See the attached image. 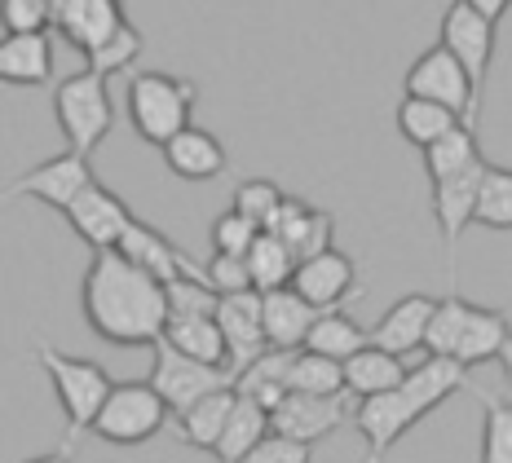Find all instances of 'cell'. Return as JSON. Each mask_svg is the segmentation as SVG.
<instances>
[{"mask_svg": "<svg viewBox=\"0 0 512 463\" xmlns=\"http://www.w3.org/2000/svg\"><path fill=\"white\" fill-rule=\"evenodd\" d=\"M168 309H173V318H217L221 296L204 278H177V283H168Z\"/></svg>", "mask_w": 512, "mask_h": 463, "instance_id": "cell-39", "label": "cell"}, {"mask_svg": "<svg viewBox=\"0 0 512 463\" xmlns=\"http://www.w3.org/2000/svg\"><path fill=\"white\" fill-rule=\"evenodd\" d=\"M248 269H252V283L261 296L270 292H283V287H292L296 269H301V261L292 256V247H287L283 239H274V234H261L248 256Z\"/></svg>", "mask_w": 512, "mask_h": 463, "instance_id": "cell-31", "label": "cell"}, {"mask_svg": "<svg viewBox=\"0 0 512 463\" xmlns=\"http://www.w3.org/2000/svg\"><path fill=\"white\" fill-rule=\"evenodd\" d=\"M71 455H76V446H71V441H62V450H49V455L27 459V463H71Z\"/></svg>", "mask_w": 512, "mask_h": 463, "instance_id": "cell-44", "label": "cell"}, {"mask_svg": "<svg viewBox=\"0 0 512 463\" xmlns=\"http://www.w3.org/2000/svg\"><path fill=\"white\" fill-rule=\"evenodd\" d=\"M265 234H274V239H283L292 247L296 261H314V256L332 252V239H336V217L323 208H309L305 199H287L279 208V217L265 225Z\"/></svg>", "mask_w": 512, "mask_h": 463, "instance_id": "cell-17", "label": "cell"}, {"mask_svg": "<svg viewBox=\"0 0 512 463\" xmlns=\"http://www.w3.org/2000/svg\"><path fill=\"white\" fill-rule=\"evenodd\" d=\"M482 402V411H486V424H482V459L477 463H512V406L508 402H499L495 393H486V389H468Z\"/></svg>", "mask_w": 512, "mask_h": 463, "instance_id": "cell-35", "label": "cell"}, {"mask_svg": "<svg viewBox=\"0 0 512 463\" xmlns=\"http://www.w3.org/2000/svg\"><path fill=\"white\" fill-rule=\"evenodd\" d=\"M53 115H58V128L67 137V150L89 159L93 150L102 146V137L111 133V98H106V80L98 71H76L53 89Z\"/></svg>", "mask_w": 512, "mask_h": 463, "instance_id": "cell-4", "label": "cell"}, {"mask_svg": "<svg viewBox=\"0 0 512 463\" xmlns=\"http://www.w3.org/2000/svg\"><path fill=\"white\" fill-rule=\"evenodd\" d=\"M292 292H301L309 305L327 314V309H340V300L362 296V287L354 283V261L332 247V252L314 256V261H305L301 269H296Z\"/></svg>", "mask_w": 512, "mask_h": 463, "instance_id": "cell-19", "label": "cell"}, {"mask_svg": "<svg viewBox=\"0 0 512 463\" xmlns=\"http://www.w3.org/2000/svg\"><path fill=\"white\" fill-rule=\"evenodd\" d=\"M499 366H504V375H508V384H512V340L504 344V353H499Z\"/></svg>", "mask_w": 512, "mask_h": 463, "instance_id": "cell-46", "label": "cell"}, {"mask_svg": "<svg viewBox=\"0 0 512 463\" xmlns=\"http://www.w3.org/2000/svg\"><path fill=\"white\" fill-rule=\"evenodd\" d=\"M84 322L115 349H155L168 331V287L120 252H93L84 269Z\"/></svg>", "mask_w": 512, "mask_h": 463, "instance_id": "cell-1", "label": "cell"}, {"mask_svg": "<svg viewBox=\"0 0 512 463\" xmlns=\"http://www.w3.org/2000/svg\"><path fill=\"white\" fill-rule=\"evenodd\" d=\"M36 362L45 366L53 393H58V406H62V415H67V433H71L67 441L76 446V437L84 433V428L93 433V424H98V415H102L106 397H111V389H115V380L102 371L98 362L53 349L49 340H36Z\"/></svg>", "mask_w": 512, "mask_h": 463, "instance_id": "cell-3", "label": "cell"}, {"mask_svg": "<svg viewBox=\"0 0 512 463\" xmlns=\"http://www.w3.org/2000/svg\"><path fill=\"white\" fill-rule=\"evenodd\" d=\"M477 9H482L490 23H499V18L508 14V0H477Z\"/></svg>", "mask_w": 512, "mask_h": 463, "instance_id": "cell-45", "label": "cell"}, {"mask_svg": "<svg viewBox=\"0 0 512 463\" xmlns=\"http://www.w3.org/2000/svg\"><path fill=\"white\" fill-rule=\"evenodd\" d=\"M468 314H473V305H468L464 296L451 292L446 300H437L424 353H429V358H455V353H460V340H464V327H468Z\"/></svg>", "mask_w": 512, "mask_h": 463, "instance_id": "cell-34", "label": "cell"}, {"mask_svg": "<svg viewBox=\"0 0 512 463\" xmlns=\"http://www.w3.org/2000/svg\"><path fill=\"white\" fill-rule=\"evenodd\" d=\"M137 58H142V31L128 23L120 36L111 40V45H102L98 53H89L84 62H89V71H98L102 80H106V75H115V71H128ZM128 75H133V71H128Z\"/></svg>", "mask_w": 512, "mask_h": 463, "instance_id": "cell-40", "label": "cell"}, {"mask_svg": "<svg viewBox=\"0 0 512 463\" xmlns=\"http://www.w3.org/2000/svg\"><path fill=\"white\" fill-rule=\"evenodd\" d=\"M164 424H173V411L168 402L155 393L151 380H120L106 397L98 424H93V437L111 441V446H142L151 441Z\"/></svg>", "mask_w": 512, "mask_h": 463, "instance_id": "cell-5", "label": "cell"}, {"mask_svg": "<svg viewBox=\"0 0 512 463\" xmlns=\"http://www.w3.org/2000/svg\"><path fill=\"white\" fill-rule=\"evenodd\" d=\"M120 256H124V261H133L137 269H146V274H155L164 287L177 283V278H204L208 274V269L190 261L181 247L168 243V234H159L155 225H146V221L128 225V234L120 243ZM204 283H208V278H204Z\"/></svg>", "mask_w": 512, "mask_h": 463, "instance_id": "cell-15", "label": "cell"}, {"mask_svg": "<svg viewBox=\"0 0 512 463\" xmlns=\"http://www.w3.org/2000/svg\"><path fill=\"white\" fill-rule=\"evenodd\" d=\"M164 340L173 344L177 353L208 366H230V349L226 336H221V322L217 318H168Z\"/></svg>", "mask_w": 512, "mask_h": 463, "instance_id": "cell-26", "label": "cell"}, {"mask_svg": "<svg viewBox=\"0 0 512 463\" xmlns=\"http://www.w3.org/2000/svg\"><path fill=\"white\" fill-rule=\"evenodd\" d=\"M274 433V419L265 406H256L252 397H239L234 402V415H230V424H226V437H221V446H217V459L221 463H239V459H248L256 446H261L265 437Z\"/></svg>", "mask_w": 512, "mask_h": 463, "instance_id": "cell-28", "label": "cell"}, {"mask_svg": "<svg viewBox=\"0 0 512 463\" xmlns=\"http://www.w3.org/2000/svg\"><path fill=\"white\" fill-rule=\"evenodd\" d=\"M217 322H221V336H226V349H230V371H234V380H239L248 366H256L270 353V340H265V296L261 292L221 296Z\"/></svg>", "mask_w": 512, "mask_h": 463, "instance_id": "cell-12", "label": "cell"}, {"mask_svg": "<svg viewBox=\"0 0 512 463\" xmlns=\"http://www.w3.org/2000/svg\"><path fill=\"white\" fill-rule=\"evenodd\" d=\"M349 397H309V393H287L279 406H274V433L279 437H292V441H305V446H314V441H323L327 433H336L345 419H354V406H349Z\"/></svg>", "mask_w": 512, "mask_h": 463, "instance_id": "cell-13", "label": "cell"}, {"mask_svg": "<svg viewBox=\"0 0 512 463\" xmlns=\"http://www.w3.org/2000/svg\"><path fill=\"white\" fill-rule=\"evenodd\" d=\"M283 203H287V195L274 186V181H265V177H252V181H243V186L234 190V212H243V217L256 221L261 230L279 217Z\"/></svg>", "mask_w": 512, "mask_h": 463, "instance_id": "cell-38", "label": "cell"}, {"mask_svg": "<svg viewBox=\"0 0 512 463\" xmlns=\"http://www.w3.org/2000/svg\"><path fill=\"white\" fill-rule=\"evenodd\" d=\"M287 393H309V397H345V362H332L323 353H292V366H287Z\"/></svg>", "mask_w": 512, "mask_h": 463, "instance_id": "cell-30", "label": "cell"}, {"mask_svg": "<svg viewBox=\"0 0 512 463\" xmlns=\"http://www.w3.org/2000/svg\"><path fill=\"white\" fill-rule=\"evenodd\" d=\"M407 98H424L437 106H451L464 120V128L477 133V115H482V93H477L473 75L464 71V62L455 58L446 45L424 49L407 71Z\"/></svg>", "mask_w": 512, "mask_h": 463, "instance_id": "cell-6", "label": "cell"}, {"mask_svg": "<svg viewBox=\"0 0 512 463\" xmlns=\"http://www.w3.org/2000/svg\"><path fill=\"white\" fill-rule=\"evenodd\" d=\"M508 340H512V327H508V314H504V309H482V305H473L455 362H460V366L490 362V358H499V353H504Z\"/></svg>", "mask_w": 512, "mask_h": 463, "instance_id": "cell-27", "label": "cell"}, {"mask_svg": "<svg viewBox=\"0 0 512 463\" xmlns=\"http://www.w3.org/2000/svg\"><path fill=\"white\" fill-rule=\"evenodd\" d=\"M146 380L155 384V393L168 402V411L186 415L190 406H199L204 397L221 393V389H239V380H234L230 366H208V362H195L186 358V353H177L168 340L155 344V362H151V375Z\"/></svg>", "mask_w": 512, "mask_h": 463, "instance_id": "cell-7", "label": "cell"}, {"mask_svg": "<svg viewBox=\"0 0 512 463\" xmlns=\"http://www.w3.org/2000/svg\"><path fill=\"white\" fill-rule=\"evenodd\" d=\"M482 177H486V159L477 168L460 172V177H446L433 186V217H437V230H442L446 252H451V269H455V243H460V234L477 221Z\"/></svg>", "mask_w": 512, "mask_h": 463, "instance_id": "cell-16", "label": "cell"}, {"mask_svg": "<svg viewBox=\"0 0 512 463\" xmlns=\"http://www.w3.org/2000/svg\"><path fill=\"white\" fill-rule=\"evenodd\" d=\"M287 366H292V353L270 349L261 362L239 375V397H252L256 406H265L274 415V406L287 397Z\"/></svg>", "mask_w": 512, "mask_h": 463, "instance_id": "cell-32", "label": "cell"}, {"mask_svg": "<svg viewBox=\"0 0 512 463\" xmlns=\"http://www.w3.org/2000/svg\"><path fill=\"white\" fill-rule=\"evenodd\" d=\"M67 221H71V230L93 247V252H120L128 225H133L137 217L128 212V203L115 195V190H106L98 181V186H89L76 199V208L67 212Z\"/></svg>", "mask_w": 512, "mask_h": 463, "instance_id": "cell-14", "label": "cell"}, {"mask_svg": "<svg viewBox=\"0 0 512 463\" xmlns=\"http://www.w3.org/2000/svg\"><path fill=\"white\" fill-rule=\"evenodd\" d=\"M433 314H437L433 296H402L398 305L384 309L380 322L371 327V344L393 353V358H411V353L424 349V340H429Z\"/></svg>", "mask_w": 512, "mask_h": 463, "instance_id": "cell-18", "label": "cell"}, {"mask_svg": "<svg viewBox=\"0 0 512 463\" xmlns=\"http://www.w3.org/2000/svg\"><path fill=\"white\" fill-rule=\"evenodd\" d=\"M128 27V14L120 0H53V31L67 45H76L84 58L111 45Z\"/></svg>", "mask_w": 512, "mask_h": 463, "instance_id": "cell-11", "label": "cell"}, {"mask_svg": "<svg viewBox=\"0 0 512 463\" xmlns=\"http://www.w3.org/2000/svg\"><path fill=\"white\" fill-rule=\"evenodd\" d=\"M89 186H98L89 159L76 155V150H62V155H53V159H45V164L27 168L23 177L9 181L5 199H23L27 195V199H40L45 208H53V212H62V217H67V212L76 208V199Z\"/></svg>", "mask_w": 512, "mask_h": 463, "instance_id": "cell-8", "label": "cell"}, {"mask_svg": "<svg viewBox=\"0 0 512 463\" xmlns=\"http://www.w3.org/2000/svg\"><path fill=\"white\" fill-rule=\"evenodd\" d=\"M464 62V71L473 75L477 93H486V71H490V53H495V23L477 9V0H455L442 9V40Z\"/></svg>", "mask_w": 512, "mask_h": 463, "instance_id": "cell-9", "label": "cell"}, {"mask_svg": "<svg viewBox=\"0 0 512 463\" xmlns=\"http://www.w3.org/2000/svg\"><path fill=\"white\" fill-rule=\"evenodd\" d=\"M367 344H371V331H362L358 322L349 314H340V309H327V314L314 322V331H309L305 349L323 353V358H332V362H349V358H358Z\"/></svg>", "mask_w": 512, "mask_h": 463, "instance_id": "cell-29", "label": "cell"}, {"mask_svg": "<svg viewBox=\"0 0 512 463\" xmlns=\"http://www.w3.org/2000/svg\"><path fill=\"white\" fill-rule=\"evenodd\" d=\"M477 225H486V230H512V168L486 164L482 199H477Z\"/></svg>", "mask_w": 512, "mask_h": 463, "instance_id": "cell-36", "label": "cell"}, {"mask_svg": "<svg viewBox=\"0 0 512 463\" xmlns=\"http://www.w3.org/2000/svg\"><path fill=\"white\" fill-rule=\"evenodd\" d=\"M477 164H482V150H477L473 128H455L451 137H442L437 146L424 150V172H429L433 186L437 181H446V177H460V172L477 168Z\"/></svg>", "mask_w": 512, "mask_h": 463, "instance_id": "cell-33", "label": "cell"}, {"mask_svg": "<svg viewBox=\"0 0 512 463\" xmlns=\"http://www.w3.org/2000/svg\"><path fill=\"white\" fill-rule=\"evenodd\" d=\"M420 406L411 402L407 389H393V393H380V397H362L354 406V424L358 433L367 437V459L362 463H384L393 446L420 424Z\"/></svg>", "mask_w": 512, "mask_h": 463, "instance_id": "cell-10", "label": "cell"}, {"mask_svg": "<svg viewBox=\"0 0 512 463\" xmlns=\"http://www.w3.org/2000/svg\"><path fill=\"white\" fill-rule=\"evenodd\" d=\"M234 402H239V389H221V393L204 397L199 406H190L186 415L173 419V433L186 441V446L217 455L221 437H226V424H230V415H234Z\"/></svg>", "mask_w": 512, "mask_h": 463, "instance_id": "cell-23", "label": "cell"}, {"mask_svg": "<svg viewBox=\"0 0 512 463\" xmlns=\"http://www.w3.org/2000/svg\"><path fill=\"white\" fill-rule=\"evenodd\" d=\"M0 80L40 89L53 80V31L40 36H0Z\"/></svg>", "mask_w": 512, "mask_h": 463, "instance_id": "cell-22", "label": "cell"}, {"mask_svg": "<svg viewBox=\"0 0 512 463\" xmlns=\"http://www.w3.org/2000/svg\"><path fill=\"white\" fill-rule=\"evenodd\" d=\"M208 269V287L217 296H239V292H256V283H252V269L248 261H239V256H212V261L204 265Z\"/></svg>", "mask_w": 512, "mask_h": 463, "instance_id": "cell-42", "label": "cell"}, {"mask_svg": "<svg viewBox=\"0 0 512 463\" xmlns=\"http://www.w3.org/2000/svg\"><path fill=\"white\" fill-rule=\"evenodd\" d=\"M407 375H411L407 358H393V353L376 349V344H367L358 358L345 362V384H349V393H354L358 402H362V397H380V393L402 389V384H407Z\"/></svg>", "mask_w": 512, "mask_h": 463, "instance_id": "cell-24", "label": "cell"}, {"mask_svg": "<svg viewBox=\"0 0 512 463\" xmlns=\"http://www.w3.org/2000/svg\"><path fill=\"white\" fill-rule=\"evenodd\" d=\"M40 31H53V0H9L5 36H40Z\"/></svg>", "mask_w": 512, "mask_h": 463, "instance_id": "cell-41", "label": "cell"}, {"mask_svg": "<svg viewBox=\"0 0 512 463\" xmlns=\"http://www.w3.org/2000/svg\"><path fill=\"white\" fill-rule=\"evenodd\" d=\"M128 120H133L137 137L164 150L177 133L190 128V111H195L199 89L190 80L164 71H133L128 75Z\"/></svg>", "mask_w": 512, "mask_h": 463, "instance_id": "cell-2", "label": "cell"}, {"mask_svg": "<svg viewBox=\"0 0 512 463\" xmlns=\"http://www.w3.org/2000/svg\"><path fill=\"white\" fill-rule=\"evenodd\" d=\"M261 225L248 221L243 212H221L217 221H212V256H239V261H248L256 239H261Z\"/></svg>", "mask_w": 512, "mask_h": 463, "instance_id": "cell-37", "label": "cell"}, {"mask_svg": "<svg viewBox=\"0 0 512 463\" xmlns=\"http://www.w3.org/2000/svg\"><path fill=\"white\" fill-rule=\"evenodd\" d=\"M164 164L181 181H217L226 172V146L217 142V133L190 124L186 133H177L164 146Z\"/></svg>", "mask_w": 512, "mask_h": 463, "instance_id": "cell-21", "label": "cell"}, {"mask_svg": "<svg viewBox=\"0 0 512 463\" xmlns=\"http://www.w3.org/2000/svg\"><path fill=\"white\" fill-rule=\"evenodd\" d=\"M455 128H464V120L451 111V106H437V102H424V98H402V106H398V133H402V142L415 146L420 155L429 146L442 142V137H451Z\"/></svg>", "mask_w": 512, "mask_h": 463, "instance_id": "cell-25", "label": "cell"}, {"mask_svg": "<svg viewBox=\"0 0 512 463\" xmlns=\"http://www.w3.org/2000/svg\"><path fill=\"white\" fill-rule=\"evenodd\" d=\"M239 463H314V446H305V441H292V437H279L270 433L261 441V446L252 450L248 459Z\"/></svg>", "mask_w": 512, "mask_h": 463, "instance_id": "cell-43", "label": "cell"}, {"mask_svg": "<svg viewBox=\"0 0 512 463\" xmlns=\"http://www.w3.org/2000/svg\"><path fill=\"white\" fill-rule=\"evenodd\" d=\"M318 318H323V309H314L301 292H292V287L265 296V340H270V349L301 353Z\"/></svg>", "mask_w": 512, "mask_h": 463, "instance_id": "cell-20", "label": "cell"}]
</instances>
